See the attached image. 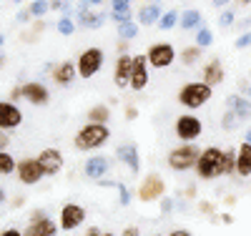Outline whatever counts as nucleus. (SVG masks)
Returning a JSON list of instances; mask_svg holds the SVG:
<instances>
[{"instance_id": "nucleus-42", "label": "nucleus", "mask_w": 251, "mask_h": 236, "mask_svg": "<svg viewBox=\"0 0 251 236\" xmlns=\"http://www.w3.org/2000/svg\"><path fill=\"white\" fill-rule=\"evenodd\" d=\"M83 236H103V231H100L98 226H88V229H86V234H83Z\"/></svg>"}, {"instance_id": "nucleus-2", "label": "nucleus", "mask_w": 251, "mask_h": 236, "mask_svg": "<svg viewBox=\"0 0 251 236\" xmlns=\"http://www.w3.org/2000/svg\"><path fill=\"white\" fill-rule=\"evenodd\" d=\"M221 166H224V151L219 146H206L199 156V163H196V176L201 181H214V179L224 176Z\"/></svg>"}, {"instance_id": "nucleus-18", "label": "nucleus", "mask_w": 251, "mask_h": 236, "mask_svg": "<svg viewBox=\"0 0 251 236\" xmlns=\"http://www.w3.org/2000/svg\"><path fill=\"white\" fill-rule=\"evenodd\" d=\"M108 168H111V161H108L106 156H91V158L86 161V166H83V174H86L91 181L100 184L103 179H106Z\"/></svg>"}, {"instance_id": "nucleus-5", "label": "nucleus", "mask_w": 251, "mask_h": 236, "mask_svg": "<svg viewBox=\"0 0 251 236\" xmlns=\"http://www.w3.org/2000/svg\"><path fill=\"white\" fill-rule=\"evenodd\" d=\"M103 60H106V53H103L98 46H91V48H86L80 55H78V60H75V66H78V76L80 78H93L98 71H100V66H103Z\"/></svg>"}, {"instance_id": "nucleus-36", "label": "nucleus", "mask_w": 251, "mask_h": 236, "mask_svg": "<svg viewBox=\"0 0 251 236\" xmlns=\"http://www.w3.org/2000/svg\"><path fill=\"white\" fill-rule=\"evenodd\" d=\"M234 18H236V15H234V10H224V13L219 15V26H221V28L234 26Z\"/></svg>"}, {"instance_id": "nucleus-50", "label": "nucleus", "mask_w": 251, "mask_h": 236, "mask_svg": "<svg viewBox=\"0 0 251 236\" xmlns=\"http://www.w3.org/2000/svg\"><path fill=\"white\" fill-rule=\"evenodd\" d=\"M153 236H161V234H153Z\"/></svg>"}, {"instance_id": "nucleus-17", "label": "nucleus", "mask_w": 251, "mask_h": 236, "mask_svg": "<svg viewBox=\"0 0 251 236\" xmlns=\"http://www.w3.org/2000/svg\"><path fill=\"white\" fill-rule=\"evenodd\" d=\"M20 96H23L28 103H33V105H46L50 101V91L46 88L43 83H38V80H30L25 85H20Z\"/></svg>"}, {"instance_id": "nucleus-47", "label": "nucleus", "mask_w": 251, "mask_h": 236, "mask_svg": "<svg viewBox=\"0 0 251 236\" xmlns=\"http://www.w3.org/2000/svg\"><path fill=\"white\" fill-rule=\"evenodd\" d=\"M221 221H224V224H234V216H231V213H224Z\"/></svg>"}, {"instance_id": "nucleus-32", "label": "nucleus", "mask_w": 251, "mask_h": 236, "mask_svg": "<svg viewBox=\"0 0 251 236\" xmlns=\"http://www.w3.org/2000/svg\"><path fill=\"white\" fill-rule=\"evenodd\" d=\"M211 43H214V33H211V28L201 26V28L196 30V46H199V48H208Z\"/></svg>"}, {"instance_id": "nucleus-11", "label": "nucleus", "mask_w": 251, "mask_h": 236, "mask_svg": "<svg viewBox=\"0 0 251 236\" xmlns=\"http://www.w3.org/2000/svg\"><path fill=\"white\" fill-rule=\"evenodd\" d=\"M58 234V224L53 219H48L43 211H33L30 224L25 226L23 236H55Z\"/></svg>"}, {"instance_id": "nucleus-37", "label": "nucleus", "mask_w": 251, "mask_h": 236, "mask_svg": "<svg viewBox=\"0 0 251 236\" xmlns=\"http://www.w3.org/2000/svg\"><path fill=\"white\" fill-rule=\"evenodd\" d=\"M236 123H239V118H236V116H234L231 111H228V113H226V116L221 118V126H224V128H234Z\"/></svg>"}, {"instance_id": "nucleus-6", "label": "nucleus", "mask_w": 251, "mask_h": 236, "mask_svg": "<svg viewBox=\"0 0 251 236\" xmlns=\"http://www.w3.org/2000/svg\"><path fill=\"white\" fill-rule=\"evenodd\" d=\"M199 156H201V151H199V148H196L194 143H181V146H176L174 151L169 154V166H171L174 171H188V168H196Z\"/></svg>"}, {"instance_id": "nucleus-48", "label": "nucleus", "mask_w": 251, "mask_h": 236, "mask_svg": "<svg viewBox=\"0 0 251 236\" xmlns=\"http://www.w3.org/2000/svg\"><path fill=\"white\" fill-rule=\"evenodd\" d=\"M246 98L251 101V85H249V88H246Z\"/></svg>"}, {"instance_id": "nucleus-44", "label": "nucleus", "mask_w": 251, "mask_h": 236, "mask_svg": "<svg viewBox=\"0 0 251 236\" xmlns=\"http://www.w3.org/2000/svg\"><path fill=\"white\" fill-rule=\"evenodd\" d=\"M169 236H194V234L188 231V229H176V231H171Z\"/></svg>"}, {"instance_id": "nucleus-12", "label": "nucleus", "mask_w": 251, "mask_h": 236, "mask_svg": "<svg viewBox=\"0 0 251 236\" xmlns=\"http://www.w3.org/2000/svg\"><path fill=\"white\" fill-rule=\"evenodd\" d=\"M18 181L23 184V186H35L40 179H43V166L38 163V158H23V161H18Z\"/></svg>"}, {"instance_id": "nucleus-24", "label": "nucleus", "mask_w": 251, "mask_h": 236, "mask_svg": "<svg viewBox=\"0 0 251 236\" xmlns=\"http://www.w3.org/2000/svg\"><path fill=\"white\" fill-rule=\"evenodd\" d=\"M226 108L231 111L239 121L251 118V101H249L246 96H228V98H226Z\"/></svg>"}, {"instance_id": "nucleus-38", "label": "nucleus", "mask_w": 251, "mask_h": 236, "mask_svg": "<svg viewBox=\"0 0 251 236\" xmlns=\"http://www.w3.org/2000/svg\"><path fill=\"white\" fill-rule=\"evenodd\" d=\"M234 46H236L239 51H241V48H246V46H251V33H241V35L236 38Z\"/></svg>"}, {"instance_id": "nucleus-49", "label": "nucleus", "mask_w": 251, "mask_h": 236, "mask_svg": "<svg viewBox=\"0 0 251 236\" xmlns=\"http://www.w3.org/2000/svg\"><path fill=\"white\" fill-rule=\"evenodd\" d=\"M103 236H113V234H108V231H106V234H103Z\"/></svg>"}, {"instance_id": "nucleus-30", "label": "nucleus", "mask_w": 251, "mask_h": 236, "mask_svg": "<svg viewBox=\"0 0 251 236\" xmlns=\"http://www.w3.org/2000/svg\"><path fill=\"white\" fill-rule=\"evenodd\" d=\"M199 58H201V48L199 46H188V48L181 51V63L183 66H194V63H199Z\"/></svg>"}, {"instance_id": "nucleus-14", "label": "nucleus", "mask_w": 251, "mask_h": 236, "mask_svg": "<svg viewBox=\"0 0 251 236\" xmlns=\"http://www.w3.org/2000/svg\"><path fill=\"white\" fill-rule=\"evenodd\" d=\"M38 163L43 166V174L46 176H55L60 174L63 163H66V158H63V154L58 151V148H43V151L38 154Z\"/></svg>"}, {"instance_id": "nucleus-9", "label": "nucleus", "mask_w": 251, "mask_h": 236, "mask_svg": "<svg viewBox=\"0 0 251 236\" xmlns=\"http://www.w3.org/2000/svg\"><path fill=\"white\" fill-rule=\"evenodd\" d=\"M86 224V209L80 204H66L60 209V216H58V226L63 231H75L78 226Z\"/></svg>"}, {"instance_id": "nucleus-22", "label": "nucleus", "mask_w": 251, "mask_h": 236, "mask_svg": "<svg viewBox=\"0 0 251 236\" xmlns=\"http://www.w3.org/2000/svg\"><path fill=\"white\" fill-rule=\"evenodd\" d=\"M50 76H53V80L58 85H71L75 80V76H78V66L73 60H63V63H58V66L53 68Z\"/></svg>"}, {"instance_id": "nucleus-26", "label": "nucleus", "mask_w": 251, "mask_h": 236, "mask_svg": "<svg viewBox=\"0 0 251 236\" xmlns=\"http://www.w3.org/2000/svg\"><path fill=\"white\" fill-rule=\"evenodd\" d=\"M88 116V123H98V126H108V118H111V108L106 103H98L86 113Z\"/></svg>"}, {"instance_id": "nucleus-40", "label": "nucleus", "mask_w": 251, "mask_h": 236, "mask_svg": "<svg viewBox=\"0 0 251 236\" xmlns=\"http://www.w3.org/2000/svg\"><path fill=\"white\" fill-rule=\"evenodd\" d=\"M0 236H23V231H18V229L8 226V229H3V231H0Z\"/></svg>"}, {"instance_id": "nucleus-45", "label": "nucleus", "mask_w": 251, "mask_h": 236, "mask_svg": "<svg viewBox=\"0 0 251 236\" xmlns=\"http://www.w3.org/2000/svg\"><path fill=\"white\" fill-rule=\"evenodd\" d=\"M126 116H128V121H133V118L138 116V111H136V105H128V108H126Z\"/></svg>"}, {"instance_id": "nucleus-16", "label": "nucleus", "mask_w": 251, "mask_h": 236, "mask_svg": "<svg viewBox=\"0 0 251 236\" xmlns=\"http://www.w3.org/2000/svg\"><path fill=\"white\" fill-rule=\"evenodd\" d=\"M20 123H23V113H20L18 105L13 101H3V103H0V128H3V133L18 128Z\"/></svg>"}, {"instance_id": "nucleus-28", "label": "nucleus", "mask_w": 251, "mask_h": 236, "mask_svg": "<svg viewBox=\"0 0 251 236\" xmlns=\"http://www.w3.org/2000/svg\"><path fill=\"white\" fill-rule=\"evenodd\" d=\"M176 26H181V13H178V10H166V13L161 15V20H158V28H161V30H171V28H176Z\"/></svg>"}, {"instance_id": "nucleus-46", "label": "nucleus", "mask_w": 251, "mask_h": 236, "mask_svg": "<svg viewBox=\"0 0 251 236\" xmlns=\"http://www.w3.org/2000/svg\"><path fill=\"white\" fill-rule=\"evenodd\" d=\"M63 8H66V3H60V0H53L50 3V10H63Z\"/></svg>"}, {"instance_id": "nucleus-20", "label": "nucleus", "mask_w": 251, "mask_h": 236, "mask_svg": "<svg viewBox=\"0 0 251 236\" xmlns=\"http://www.w3.org/2000/svg\"><path fill=\"white\" fill-rule=\"evenodd\" d=\"M161 15H163V10H161L158 3H143L138 8V13H136V20H138V26L149 28V26H158Z\"/></svg>"}, {"instance_id": "nucleus-33", "label": "nucleus", "mask_w": 251, "mask_h": 236, "mask_svg": "<svg viewBox=\"0 0 251 236\" xmlns=\"http://www.w3.org/2000/svg\"><path fill=\"white\" fill-rule=\"evenodd\" d=\"M55 28H58V33H60V35H66V38H68V35H73V33H75V20H73V18H68V15H63V18L58 20V23H55Z\"/></svg>"}, {"instance_id": "nucleus-29", "label": "nucleus", "mask_w": 251, "mask_h": 236, "mask_svg": "<svg viewBox=\"0 0 251 236\" xmlns=\"http://www.w3.org/2000/svg\"><path fill=\"white\" fill-rule=\"evenodd\" d=\"M15 171H18V163L13 161V156L8 151H0V174L10 176V174H15Z\"/></svg>"}, {"instance_id": "nucleus-7", "label": "nucleus", "mask_w": 251, "mask_h": 236, "mask_svg": "<svg viewBox=\"0 0 251 236\" xmlns=\"http://www.w3.org/2000/svg\"><path fill=\"white\" fill-rule=\"evenodd\" d=\"M174 128H176V136H178L181 143H194V141L203 133V123H201L196 116H191V113L178 116Z\"/></svg>"}, {"instance_id": "nucleus-19", "label": "nucleus", "mask_w": 251, "mask_h": 236, "mask_svg": "<svg viewBox=\"0 0 251 236\" xmlns=\"http://www.w3.org/2000/svg\"><path fill=\"white\" fill-rule=\"evenodd\" d=\"M116 154H118V161H123L126 166H128L131 174H138V171H141V158H138L136 143H121L116 148Z\"/></svg>"}, {"instance_id": "nucleus-13", "label": "nucleus", "mask_w": 251, "mask_h": 236, "mask_svg": "<svg viewBox=\"0 0 251 236\" xmlns=\"http://www.w3.org/2000/svg\"><path fill=\"white\" fill-rule=\"evenodd\" d=\"M151 80V66H149V58L146 53L133 55V76H131V88L133 91H143Z\"/></svg>"}, {"instance_id": "nucleus-25", "label": "nucleus", "mask_w": 251, "mask_h": 236, "mask_svg": "<svg viewBox=\"0 0 251 236\" xmlns=\"http://www.w3.org/2000/svg\"><path fill=\"white\" fill-rule=\"evenodd\" d=\"M108 8H111V18L116 20L118 26L131 23V20H133V13H131V3H128V0H113Z\"/></svg>"}, {"instance_id": "nucleus-34", "label": "nucleus", "mask_w": 251, "mask_h": 236, "mask_svg": "<svg viewBox=\"0 0 251 236\" xmlns=\"http://www.w3.org/2000/svg\"><path fill=\"white\" fill-rule=\"evenodd\" d=\"M48 10H50V3H43V0H33V3L28 5V13L35 15V18H43Z\"/></svg>"}, {"instance_id": "nucleus-23", "label": "nucleus", "mask_w": 251, "mask_h": 236, "mask_svg": "<svg viewBox=\"0 0 251 236\" xmlns=\"http://www.w3.org/2000/svg\"><path fill=\"white\" fill-rule=\"evenodd\" d=\"M236 174L241 179L251 176V143L249 141L239 143V148H236Z\"/></svg>"}, {"instance_id": "nucleus-41", "label": "nucleus", "mask_w": 251, "mask_h": 236, "mask_svg": "<svg viewBox=\"0 0 251 236\" xmlns=\"http://www.w3.org/2000/svg\"><path fill=\"white\" fill-rule=\"evenodd\" d=\"M171 209H174V201H171V199H163V201H161V211H163V213H169Z\"/></svg>"}, {"instance_id": "nucleus-51", "label": "nucleus", "mask_w": 251, "mask_h": 236, "mask_svg": "<svg viewBox=\"0 0 251 236\" xmlns=\"http://www.w3.org/2000/svg\"><path fill=\"white\" fill-rule=\"evenodd\" d=\"M249 76H251V73H249Z\"/></svg>"}, {"instance_id": "nucleus-27", "label": "nucleus", "mask_w": 251, "mask_h": 236, "mask_svg": "<svg viewBox=\"0 0 251 236\" xmlns=\"http://www.w3.org/2000/svg\"><path fill=\"white\" fill-rule=\"evenodd\" d=\"M181 28L183 30H199L201 28V10H196V8H188L186 13H181Z\"/></svg>"}, {"instance_id": "nucleus-15", "label": "nucleus", "mask_w": 251, "mask_h": 236, "mask_svg": "<svg viewBox=\"0 0 251 236\" xmlns=\"http://www.w3.org/2000/svg\"><path fill=\"white\" fill-rule=\"evenodd\" d=\"M131 76H133V55L123 53V55H118L116 71H113V83H116V88H126V85L131 88Z\"/></svg>"}, {"instance_id": "nucleus-10", "label": "nucleus", "mask_w": 251, "mask_h": 236, "mask_svg": "<svg viewBox=\"0 0 251 236\" xmlns=\"http://www.w3.org/2000/svg\"><path fill=\"white\" fill-rule=\"evenodd\" d=\"M163 194H166V184H163V179L158 174H149V176L141 181V186H138V199L143 204L158 201Z\"/></svg>"}, {"instance_id": "nucleus-4", "label": "nucleus", "mask_w": 251, "mask_h": 236, "mask_svg": "<svg viewBox=\"0 0 251 236\" xmlns=\"http://www.w3.org/2000/svg\"><path fill=\"white\" fill-rule=\"evenodd\" d=\"M111 18V13H106L100 8V3H80L78 5V13H75V20L83 26V28H88V30H98L103 28V23Z\"/></svg>"}, {"instance_id": "nucleus-39", "label": "nucleus", "mask_w": 251, "mask_h": 236, "mask_svg": "<svg viewBox=\"0 0 251 236\" xmlns=\"http://www.w3.org/2000/svg\"><path fill=\"white\" fill-rule=\"evenodd\" d=\"M199 209L206 213V216H214V204H208V201H201L199 204Z\"/></svg>"}, {"instance_id": "nucleus-35", "label": "nucleus", "mask_w": 251, "mask_h": 236, "mask_svg": "<svg viewBox=\"0 0 251 236\" xmlns=\"http://www.w3.org/2000/svg\"><path fill=\"white\" fill-rule=\"evenodd\" d=\"M116 188H118V204H121V206H128V204H131V191L126 188L123 184H118Z\"/></svg>"}, {"instance_id": "nucleus-1", "label": "nucleus", "mask_w": 251, "mask_h": 236, "mask_svg": "<svg viewBox=\"0 0 251 236\" xmlns=\"http://www.w3.org/2000/svg\"><path fill=\"white\" fill-rule=\"evenodd\" d=\"M108 138H111V128H108V126L86 123V126H83L80 131L75 133L73 146L78 148V151H96V148H100Z\"/></svg>"}, {"instance_id": "nucleus-43", "label": "nucleus", "mask_w": 251, "mask_h": 236, "mask_svg": "<svg viewBox=\"0 0 251 236\" xmlns=\"http://www.w3.org/2000/svg\"><path fill=\"white\" fill-rule=\"evenodd\" d=\"M123 236H138V226H126L123 229Z\"/></svg>"}, {"instance_id": "nucleus-3", "label": "nucleus", "mask_w": 251, "mask_h": 236, "mask_svg": "<svg viewBox=\"0 0 251 236\" xmlns=\"http://www.w3.org/2000/svg\"><path fill=\"white\" fill-rule=\"evenodd\" d=\"M211 96H214L211 85H206L203 80H191V83L181 85L178 103L183 105V108H201V105H206L208 101H211Z\"/></svg>"}, {"instance_id": "nucleus-21", "label": "nucleus", "mask_w": 251, "mask_h": 236, "mask_svg": "<svg viewBox=\"0 0 251 236\" xmlns=\"http://www.w3.org/2000/svg\"><path fill=\"white\" fill-rule=\"evenodd\" d=\"M224 78H226V73H224V66H221V60L219 58H214V60H208L206 66H203V71H201V80L206 83V85H219V83H224Z\"/></svg>"}, {"instance_id": "nucleus-8", "label": "nucleus", "mask_w": 251, "mask_h": 236, "mask_svg": "<svg viewBox=\"0 0 251 236\" xmlns=\"http://www.w3.org/2000/svg\"><path fill=\"white\" fill-rule=\"evenodd\" d=\"M146 58H149V66L151 68H169L174 66L176 60V48L171 46V43H153V46L146 51Z\"/></svg>"}, {"instance_id": "nucleus-31", "label": "nucleus", "mask_w": 251, "mask_h": 236, "mask_svg": "<svg viewBox=\"0 0 251 236\" xmlns=\"http://www.w3.org/2000/svg\"><path fill=\"white\" fill-rule=\"evenodd\" d=\"M136 35H138V23H133V20H131V23L118 26V38H121V40L128 43V40H133Z\"/></svg>"}]
</instances>
